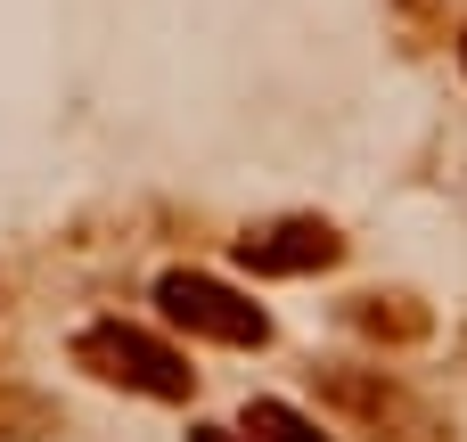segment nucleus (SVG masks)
<instances>
[{
    "label": "nucleus",
    "instance_id": "obj_1",
    "mask_svg": "<svg viewBox=\"0 0 467 442\" xmlns=\"http://www.w3.org/2000/svg\"><path fill=\"white\" fill-rule=\"evenodd\" d=\"M74 361H82L90 377L123 385V394H148V402H189V385H197V369H189L172 344H156L148 328H123V320L82 328V336H74Z\"/></svg>",
    "mask_w": 467,
    "mask_h": 442
},
{
    "label": "nucleus",
    "instance_id": "obj_2",
    "mask_svg": "<svg viewBox=\"0 0 467 442\" xmlns=\"http://www.w3.org/2000/svg\"><path fill=\"white\" fill-rule=\"evenodd\" d=\"M156 303H164V320H181L189 336H213V344H263L271 336L263 303H246L238 287H222L205 271H164L156 279Z\"/></svg>",
    "mask_w": 467,
    "mask_h": 442
},
{
    "label": "nucleus",
    "instance_id": "obj_3",
    "mask_svg": "<svg viewBox=\"0 0 467 442\" xmlns=\"http://www.w3.org/2000/svg\"><path fill=\"white\" fill-rule=\"evenodd\" d=\"M337 254H345V238H337L328 221H312V213H296V221H263V230L238 238V262L263 271V279H304V271H328Z\"/></svg>",
    "mask_w": 467,
    "mask_h": 442
},
{
    "label": "nucleus",
    "instance_id": "obj_4",
    "mask_svg": "<svg viewBox=\"0 0 467 442\" xmlns=\"http://www.w3.org/2000/svg\"><path fill=\"white\" fill-rule=\"evenodd\" d=\"M337 402H345L353 418H369V442H443V427H435L410 394H394V385H378V377H337Z\"/></svg>",
    "mask_w": 467,
    "mask_h": 442
},
{
    "label": "nucleus",
    "instance_id": "obj_5",
    "mask_svg": "<svg viewBox=\"0 0 467 442\" xmlns=\"http://www.w3.org/2000/svg\"><path fill=\"white\" fill-rule=\"evenodd\" d=\"M246 442H328L304 410H287V402H246V427H238Z\"/></svg>",
    "mask_w": 467,
    "mask_h": 442
},
{
    "label": "nucleus",
    "instance_id": "obj_6",
    "mask_svg": "<svg viewBox=\"0 0 467 442\" xmlns=\"http://www.w3.org/2000/svg\"><path fill=\"white\" fill-rule=\"evenodd\" d=\"M353 320H361L369 336H427V320H419V312H386V295H361Z\"/></svg>",
    "mask_w": 467,
    "mask_h": 442
},
{
    "label": "nucleus",
    "instance_id": "obj_7",
    "mask_svg": "<svg viewBox=\"0 0 467 442\" xmlns=\"http://www.w3.org/2000/svg\"><path fill=\"white\" fill-rule=\"evenodd\" d=\"M189 442H246V435H230V427H189Z\"/></svg>",
    "mask_w": 467,
    "mask_h": 442
},
{
    "label": "nucleus",
    "instance_id": "obj_8",
    "mask_svg": "<svg viewBox=\"0 0 467 442\" xmlns=\"http://www.w3.org/2000/svg\"><path fill=\"white\" fill-rule=\"evenodd\" d=\"M460 66H467V41H460Z\"/></svg>",
    "mask_w": 467,
    "mask_h": 442
}]
</instances>
